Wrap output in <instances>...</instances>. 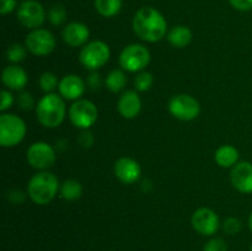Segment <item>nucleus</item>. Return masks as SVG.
I'll return each instance as SVG.
<instances>
[{"mask_svg": "<svg viewBox=\"0 0 252 251\" xmlns=\"http://www.w3.org/2000/svg\"><path fill=\"white\" fill-rule=\"evenodd\" d=\"M133 30L140 39L154 43L166 36L167 22L159 10L144 6L134 14Z\"/></svg>", "mask_w": 252, "mask_h": 251, "instance_id": "f257e3e1", "label": "nucleus"}, {"mask_svg": "<svg viewBox=\"0 0 252 251\" xmlns=\"http://www.w3.org/2000/svg\"><path fill=\"white\" fill-rule=\"evenodd\" d=\"M66 108L62 96L57 94H46L36 105V116L38 122L46 128H56L65 118Z\"/></svg>", "mask_w": 252, "mask_h": 251, "instance_id": "f03ea898", "label": "nucleus"}, {"mask_svg": "<svg viewBox=\"0 0 252 251\" xmlns=\"http://www.w3.org/2000/svg\"><path fill=\"white\" fill-rule=\"evenodd\" d=\"M58 179L49 171H41L33 175L27 185V194L32 202L39 206L48 204L58 193Z\"/></svg>", "mask_w": 252, "mask_h": 251, "instance_id": "7ed1b4c3", "label": "nucleus"}, {"mask_svg": "<svg viewBox=\"0 0 252 251\" xmlns=\"http://www.w3.org/2000/svg\"><path fill=\"white\" fill-rule=\"evenodd\" d=\"M26 135V125L24 120L12 113L0 116V144L4 148H11L24 140Z\"/></svg>", "mask_w": 252, "mask_h": 251, "instance_id": "20e7f679", "label": "nucleus"}, {"mask_svg": "<svg viewBox=\"0 0 252 251\" xmlns=\"http://www.w3.org/2000/svg\"><path fill=\"white\" fill-rule=\"evenodd\" d=\"M110 47L103 41H91L81 48L80 63L89 70L96 71L110 61Z\"/></svg>", "mask_w": 252, "mask_h": 251, "instance_id": "39448f33", "label": "nucleus"}, {"mask_svg": "<svg viewBox=\"0 0 252 251\" xmlns=\"http://www.w3.org/2000/svg\"><path fill=\"white\" fill-rule=\"evenodd\" d=\"M150 63V52L143 44L133 43L125 47L120 54V65L125 70L137 73Z\"/></svg>", "mask_w": 252, "mask_h": 251, "instance_id": "423d86ee", "label": "nucleus"}, {"mask_svg": "<svg viewBox=\"0 0 252 251\" xmlns=\"http://www.w3.org/2000/svg\"><path fill=\"white\" fill-rule=\"evenodd\" d=\"M97 116L98 111L95 103L84 98L74 101L69 108V118L71 123L80 129H89L91 126L95 125Z\"/></svg>", "mask_w": 252, "mask_h": 251, "instance_id": "0eeeda50", "label": "nucleus"}, {"mask_svg": "<svg viewBox=\"0 0 252 251\" xmlns=\"http://www.w3.org/2000/svg\"><path fill=\"white\" fill-rule=\"evenodd\" d=\"M56 37L46 29L32 30L25 39V47L33 56H48L56 48Z\"/></svg>", "mask_w": 252, "mask_h": 251, "instance_id": "6e6552de", "label": "nucleus"}, {"mask_svg": "<svg viewBox=\"0 0 252 251\" xmlns=\"http://www.w3.org/2000/svg\"><path fill=\"white\" fill-rule=\"evenodd\" d=\"M46 10L37 0H24L17 7V20L30 30L39 29L46 21Z\"/></svg>", "mask_w": 252, "mask_h": 251, "instance_id": "1a4fd4ad", "label": "nucleus"}, {"mask_svg": "<svg viewBox=\"0 0 252 251\" xmlns=\"http://www.w3.org/2000/svg\"><path fill=\"white\" fill-rule=\"evenodd\" d=\"M169 111L177 120L192 121L199 116L201 105L193 96L179 94L172 96L171 100L169 101Z\"/></svg>", "mask_w": 252, "mask_h": 251, "instance_id": "9d476101", "label": "nucleus"}, {"mask_svg": "<svg viewBox=\"0 0 252 251\" xmlns=\"http://www.w3.org/2000/svg\"><path fill=\"white\" fill-rule=\"evenodd\" d=\"M27 161L34 169L46 171L52 167L57 160L56 150L46 142H36L27 149Z\"/></svg>", "mask_w": 252, "mask_h": 251, "instance_id": "9b49d317", "label": "nucleus"}, {"mask_svg": "<svg viewBox=\"0 0 252 251\" xmlns=\"http://www.w3.org/2000/svg\"><path fill=\"white\" fill-rule=\"evenodd\" d=\"M192 226L202 235H213L219 228V217L209 208H199L192 214Z\"/></svg>", "mask_w": 252, "mask_h": 251, "instance_id": "f8f14e48", "label": "nucleus"}, {"mask_svg": "<svg viewBox=\"0 0 252 251\" xmlns=\"http://www.w3.org/2000/svg\"><path fill=\"white\" fill-rule=\"evenodd\" d=\"M230 181L241 193H252V164L249 161L238 162L231 169Z\"/></svg>", "mask_w": 252, "mask_h": 251, "instance_id": "ddd939ff", "label": "nucleus"}, {"mask_svg": "<svg viewBox=\"0 0 252 251\" xmlns=\"http://www.w3.org/2000/svg\"><path fill=\"white\" fill-rule=\"evenodd\" d=\"M85 81L75 74H68L63 76L58 85L59 95L65 100L70 101L80 100V97L85 93Z\"/></svg>", "mask_w": 252, "mask_h": 251, "instance_id": "4468645a", "label": "nucleus"}, {"mask_svg": "<svg viewBox=\"0 0 252 251\" xmlns=\"http://www.w3.org/2000/svg\"><path fill=\"white\" fill-rule=\"evenodd\" d=\"M115 175L126 185L134 184L142 175L140 165L132 157H123L115 162Z\"/></svg>", "mask_w": 252, "mask_h": 251, "instance_id": "2eb2a0df", "label": "nucleus"}, {"mask_svg": "<svg viewBox=\"0 0 252 251\" xmlns=\"http://www.w3.org/2000/svg\"><path fill=\"white\" fill-rule=\"evenodd\" d=\"M90 37V30L83 22L73 21L69 22L62 32V38L68 46L80 47L85 46Z\"/></svg>", "mask_w": 252, "mask_h": 251, "instance_id": "dca6fc26", "label": "nucleus"}, {"mask_svg": "<svg viewBox=\"0 0 252 251\" xmlns=\"http://www.w3.org/2000/svg\"><path fill=\"white\" fill-rule=\"evenodd\" d=\"M117 110L123 118L133 120L137 117L142 111V100L137 91H125L117 102Z\"/></svg>", "mask_w": 252, "mask_h": 251, "instance_id": "f3484780", "label": "nucleus"}, {"mask_svg": "<svg viewBox=\"0 0 252 251\" xmlns=\"http://www.w3.org/2000/svg\"><path fill=\"white\" fill-rule=\"evenodd\" d=\"M1 80L7 89L19 91L22 90L27 85L29 76H27V73L21 66L14 64V65L6 66L2 70Z\"/></svg>", "mask_w": 252, "mask_h": 251, "instance_id": "a211bd4d", "label": "nucleus"}, {"mask_svg": "<svg viewBox=\"0 0 252 251\" xmlns=\"http://www.w3.org/2000/svg\"><path fill=\"white\" fill-rule=\"evenodd\" d=\"M214 159L220 167H234L238 164L239 150L233 145H221L217 149Z\"/></svg>", "mask_w": 252, "mask_h": 251, "instance_id": "6ab92c4d", "label": "nucleus"}, {"mask_svg": "<svg viewBox=\"0 0 252 251\" xmlns=\"http://www.w3.org/2000/svg\"><path fill=\"white\" fill-rule=\"evenodd\" d=\"M192 31L187 26L179 25L175 26L167 32V39L170 43L176 48H184L187 47L192 41Z\"/></svg>", "mask_w": 252, "mask_h": 251, "instance_id": "aec40b11", "label": "nucleus"}, {"mask_svg": "<svg viewBox=\"0 0 252 251\" xmlns=\"http://www.w3.org/2000/svg\"><path fill=\"white\" fill-rule=\"evenodd\" d=\"M59 191H61L62 198L65 201H76L83 194V186L78 180L69 179L61 185Z\"/></svg>", "mask_w": 252, "mask_h": 251, "instance_id": "412c9836", "label": "nucleus"}, {"mask_svg": "<svg viewBox=\"0 0 252 251\" xmlns=\"http://www.w3.org/2000/svg\"><path fill=\"white\" fill-rule=\"evenodd\" d=\"M95 9L103 17H113L122 9V0H95Z\"/></svg>", "mask_w": 252, "mask_h": 251, "instance_id": "4be33fe9", "label": "nucleus"}, {"mask_svg": "<svg viewBox=\"0 0 252 251\" xmlns=\"http://www.w3.org/2000/svg\"><path fill=\"white\" fill-rule=\"evenodd\" d=\"M105 84L110 91L120 93L125 89L126 84H127V78H126V74L121 69H113L106 76Z\"/></svg>", "mask_w": 252, "mask_h": 251, "instance_id": "5701e85b", "label": "nucleus"}, {"mask_svg": "<svg viewBox=\"0 0 252 251\" xmlns=\"http://www.w3.org/2000/svg\"><path fill=\"white\" fill-rule=\"evenodd\" d=\"M49 22L54 26H61L66 20V10L62 4H56L51 6V9L47 12Z\"/></svg>", "mask_w": 252, "mask_h": 251, "instance_id": "b1692460", "label": "nucleus"}, {"mask_svg": "<svg viewBox=\"0 0 252 251\" xmlns=\"http://www.w3.org/2000/svg\"><path fill=\"white\" fill-rule=\"evenodd\" d=\"M27 48L20 43H12L6 49V58L11 63H19L26 58Z\"/></svg>", "mask_w": 252, "mask_h": 251, "instance_id": "393cba45", "label": "nucleus"}, {"mask_svg": "<svg viewBox=\"0 0 252 251\" xmlns=\"http://www.w3.org/2000/svg\"><path fill=\"white\" fill-rule=\"evenodd\" d=\"M38 83L42 90L47 94L52 93V91H53L56 88H58L59 85V81H58V78H57V75L54 73H51V71H46V73L42 74V75L39 76Z\"/></svg>", "mask_w": 252, "mask_h": 251, "instance_id": "a878e982", "label": "nucleus"}, {"mask_svg": "<svg viewBox=\"0 0 252 251\" xmlns=\"http://www.w3.org/2000/svg\"><path fill=\"white\" fill-rule=\"evenodd\" d=\"M154 79L150 73H140L135 76L134 79V86L138 91H148L153 86Z\"/></svg>", "mask_w": 252, "mask_h": 251, "instance_id": "bb28decb", "label": "nucleus"}, {"mask_svg": "<svg viewBox=\"0 0 252 251\" xmlns=\"http://www.w3.org/2000/svg\"><path fill=\"white\" fill-rule=\"evenodd\" d=\"M224 231L229 235H235L243 228V223H241L240 219L235 218V217H229L228 219H225L223 224Z\"/></svg>", "mask_w": 252, "mask_h": 251, "instance_id": "cd10ccee", "label": "nucleus"}, {"mask_svg": "<svg viewBox=\"0 0 252 251\" xmlns=\"http://www.w3.org/2000/svg\"><path fill=\"white\" fill-rule=\"evenodd\" d=\"M16 102L19 107L24 111H30L34 107V100L33 96L30 93H21L16 98Z\"/></svg>", "mask_w": 252, "mask_h": 251, "instance_id": "c85d7f7f", "label": "nucleus"}, {"mask_svg": "<svg viewBox=\"0 0 252 251\" xmlns=\"http://www.w3.org/2000/svg\"><path fill=\"white\" fill-rule=\"evenodd\" d=\"M203 251H228V245L223 239H212L204 245Z\"/></svg>", "mask_w": 252, "mask_h": 251, "instance_id": "c756f323", "label": "nucleus"}, {"mask_svg": "<svg viewBox=\"0 0 252 251\" xmlns=\"http://www.w3.org/2000/svg\"><path fill=\"white\" fill-rule=\"evenodd\" d=\"M78 143L85 149H89L94 144V134L89 129H83L78 137Z\"/></svg>", "mask_w": 252, "mask_h": 251, "instance_id": "7c9ffc66", "label": "nucleus"}, {"mask_svg": "<svg viewBox=\"0 0 252 251\" xmlns=\"http://www.w3.org/2000/svg\"><path fill=\"white\" fill-rule=\"evenodd\" d=\"M86 83H88L89 88L91 90H98L101 88V85H102V79H101L100 74L96 73V71H93L88 76V79H86Z\"/></svg>", "mask_w": 252, "mask_h": 251, "instance_id": "2f4dec72", "label": "nucleus"}, {"mask_svg": "<svg viewBox=\"0 0 252 251\" xmlns=\"http://www.w3.org/2000/svg\"><path fill=\"white\" fill-rule=\"evenodd\" d=\"M14 96H12V94L10 93V91L7 90H2L1 91V103H0V111L1 112H4V111H6L7 108H10L12 106V103H14Z\"/></svg>", "mask_w": 252, "mask_h": 251, "instance_id": "473e14b6", "label": "nucleus"}, {"mask_svg": "<svg viewBox=\"0 0 252 251\" xmlns=\"http://www.w3.org/2000/svg\"><path fill=\"white\" fill-rule=\"evenodd\" d=\"M231 6L239 11H250L252 10V0H229Z\"/></svg>", "mask_w": 252, "mask_h": 251, "instance_id": "72a5a7b5", "label": "nucleus"}, {"mask_svg": "<svg viewBox=\"0 0 252 251\" xmlns=\"http://www.w3.org/2000/svg\"><path fill=\"white\" fill-rule=\"evenodd\" d=\"M17 6L16 0H0V14L7 15L14 11Z\"/></svg>", "mask_w": 252, "mask_h": 251, "instance_id": "f704fd0d", "label": "nucleus"}, {"mask_svg": "<svg viewBox=\"0 0 252 251\" xmlns=\"http://www.w3.org/2000/svg\"><path fill=\"white\" fill-rule=\"evenodd\" d=\"M7 198L12 203L20 204L25 201V193L22 191H19V189H10L7 192Z\"/></svg>", "mask_w": 252, "mask_h": 251, "instance_id": "c9c22d12", "label": "nucleus"}, {"mask_svg": "<svg viewBox=\"0 0 252 251\" xmlns=\"http://www.w3.org/2000/svg\"><path fill=\"white\" fill-rule=\"evenodd\" d=\"M249 226H250V229H251V231H252V212H251L250 217H249Z\"/></svg>", "mask_w": 252, "mask_h": 251, "instance_id": "e433bc0d", "label": "nucleus"}, {"mask_svg": "<svg viewBox=\"0 0 252 251\" xmlns=\"http://www.w3.org/2000/svg\"><path fill=\"white\" fill-rule=\"evenodd\" d=\"M251 251H252V246H251Z\"/></svg>", "mask_w": 252, "mask_h": 251, "instance_id": "4c0bfd02", "label": "nucleus"}]
</instances>
